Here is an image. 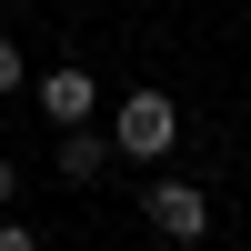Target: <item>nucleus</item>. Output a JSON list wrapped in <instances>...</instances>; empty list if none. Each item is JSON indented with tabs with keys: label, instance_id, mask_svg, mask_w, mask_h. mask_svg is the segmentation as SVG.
Listing matches in <instances>:
<instances>
[{
	"label": "nucleus",
	"instance_id": "f257e3e1",
	"mask_svg": "<svg viewBox=\"0 0 251 251\" xmlns=\"http://www.w3.org/2000/svg\"><path fill=\"white\" fill-rule=\"evenodd\" d=\"M171 141H181V111H171L161 91H131V100L111 111V151H121V161H161Z\"/></svg>",
	"mask_w": 251,
	"mask_h": 251
},
{
	"label": "nucleus",
	"instance_id": "f03ea898",
	"mask_svg": "<svg viewBox=\"0 0 251 251\" xmlns=\"http://www.w3.org/2000/svg\"><path fill=\"white\" fill-rule=\"evenodd\" d=\"M151 231L161 241H201L211 231V191L201 181H151Z\"/></svg>",
	"mask_w": 251,
	"mask_h": 251
},
{
	"label": "nucleus",
	"instance_id": "7ed1b4c3",
	"mask_svg": "<svg viewBox=\"0 0 251 251\" xmlns=\"http://www.w3.org/2000/svg\"><path fill=\"white\" fill-rule=\"evenodd\" d=\"M100 171H111V141L91 121H60V181H100Z\"/></svg>",
	"mask_w": 251,
	"mask_h": 251
},
{
	"label": "nucleus",
	"instance_id": "20e7f679",
	"mask_svg": "<svg viewBox=\"0 0 251 251\" xmlns=\"http://www.w3.org/2000/svg\"><path fill=\"white\" fill-rule=\"evenodd\" d=\"M40 111H50V121H91V111H100V91H91V71H71V60H60V71L40 80Z\"/></svg>",
	"mask_w": 251,
	"mask_h": 251
},
{
	"label": "nucleus",
	"instance_id": "39448f33",
	"mask_svg": "<svg viewBox=\"0 0 251 251\" xmlns=\"http://www.w3.org/2000/svg\"><path fill=\"white\" fill-rule=\"evenodd\" d=\"M0 91H20V40L0 30Z\"/></svg>",
	"mask_w": 251,
	"mask_h": 251
},
{
	"label": "nucleus",
	"instance_id": "423d86ee",
	"mask_svg": "<svg viewBox=\"0 0 251 251\" xmlns=\"http://www.w3.org/2000/svg\"><path fill=\"white\" fill-rule=\"evenodd\" d=\"M0 251H30V221H10V211H0Z\"/></svg>",
	"mask_w": 251,
	"mask_h": 251
},
{
	"label": "nucleus",
	"instance_id": "0eeeda50",
	"mask_svg": "<svg viewBox=\"0 0 251 251\" xmlns=\"http://www.w3.org/2000/svg\"><path fill=\"white\" fill-rule=\"evenodd\" d=\"M10 191H20V171H10V161H0V201H10Z\"/></svg>",
	"mask_w": 251,
	"mask_h": 251
}]
</instances>
